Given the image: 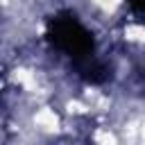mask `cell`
Returning <instances> with one entry per match:
<instances>
[{"instance_id":"1","label":"cell","mask_w":145,"mask_h":145,"mask_svg":"<svg viewBox=\"0 0 145 145\" xmlns=\"http://www.w3.org/2000/svg\"><path fill=\"white\" fill-rule=\"evenodd\" d=\"M48 39L57 50H61L66 57H70L82 68V75L88 82H102L95 72L106 75V70L93 61V50H95L93 34L72 14L52 16L48 20Z\"/></svg>"},{"instance_id":"2","label":"cell","mask_w":145,"mask_h":145,"mask_svg":"<svg viewBox=\"0 0 145 145\" xmlns=\"http://www.w3.org/2000/svg\"><path fill=\"white\" fill-rule=\"evenodd\" d=\"M129 5H131V9H134L136 14L145 16V0H129Z\"/></svg>"}]
</instances>
